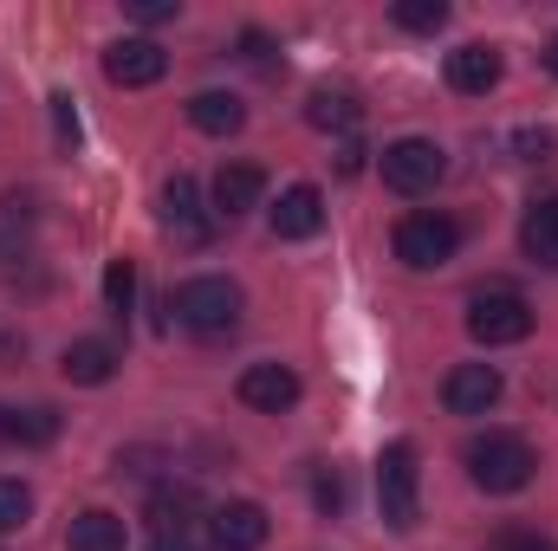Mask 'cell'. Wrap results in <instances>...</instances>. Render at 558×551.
Returning <instances> with one entry per match:
<instances>
[{
    "label": "cell",
    "instance_id": "28",
    "mask_svg": "<svg viewBox=\"0 0 558 551\" xmlns=\"http://www.w3.org/2000/svg\"><path fill=\"white\" fill-rule=\"evenodd\" d=\"M52 118H59V137H78V118H72V98H52Z\"/></svg>",
    "mask_w": 558,
    "mask_h": 551
},
{
    "label": "cell",
    "instance_id": "18",
    "mask_svg": "<svg viewBox=\"0 0 558 551\" xmlns=\"http://www.w3.org/2000/svg\"><path fill=\"white\" fill-rule=\"evenodd\" d=\"M124 546H131V532H124V519H118V513H105V506L78 513V519H72V532H65V551H124Z\"/></svg>",
    "mask_w": 558,
    "mask_h": 551
},
{
    "label": "cell",
    "instance_id": "20",
    "mask_svg": "<svg viewBox=\"0 0 558 551\" xmlns=\"http://www.w3.org/2000/svg\"><path fill=\"white\" fill-rule=\"evenodd\" d=\"M305 118H312L318 131H357V124H364V105H357L351 91H312Z\"/></svg>",
    "mask_w": 558,
    "mask_h": 551
},
{
    "label": "cell",
    "instance_id": "5",
    "mask_svg": "<svg viewBox=\"0 0 558 551\" xmlns=\"http://www.w3.org/2000/svg\"><path fill=\"white\" fill-rule=\"evenodd\" d=\"M377 169H384V188H397V195H428V188L448 175V149L428 143V137H397L377 156Z\"/></svg>",
    "mask_w": 558,
    "mask_h": 551
},
{
    "label": "cell",
    "instance_id": "21",
    "mask_svg": "<svg viewBox=\"0 0 558 551\" xmlns=\"http://www.w3.org/2000/svg\"><path fill=\"white\" fill-rule=\"evenodd\" d=\"M390 20H397L403 33H441V26H448V0H397Z\"/></svg>",
    "mask_w": 558,
    "mask_h": 551
},
{
    "label": "cell",
    "instance_id": "12",
    "mask_svg": "<svg viewBox=\"0 0 558 551\" xmlns=\"http://www.w3.org/2000/svg\"><path fill=\"white\" fill-rule=\"evenodd\" d=\"M241 403L260 415H279L299 403V377L286 370V364H247L241 370Z\"/></svg>",
    "mask_w": 558,
    "mask_h": 551
},
{
    "label": "cell",
    "instance_id": "9",
    "mask_svg": "<svg viewBox=\"0 0 558 551\" xmlns=\"http://www.w3.org/2000/svg\"><path fill=\"white\" fill-rule=\"evenodd\" d=\"M267 221H274L279 241H312V234L325 228V195H318L312 182H292V188L274 201V215H267Z\"/></svg>",
    "mask_w": 558,
    "mask_h": 551
},
{
    "label": "cell",
    "instance_id": "13",
    "mask_svg": "<svg viewBox=\"0 0 558 551\" xmlns=\"http://www.w3.org/2000/svg\"><path fill=\"white\" fill-rule=\"evenodd\" d=\"M500 72H507V65H500V52H494V46H481V39H474V46H461V52H448V85H454V91H468V98H487V91L500 85Z\"/></svg>",
    "mask_w": 558,
    "mask_h": 551
},
{
    "label": "cell",
    "instance_id": "31",
    "mask_svg": "<svg viewBox=\"0 0 558 551\" xmlns=\"http://www.w3.org/2000/svg\"><path fill=\"white\" fill-rule=\"evenodd\" d=\"M0 441H13V415L0 409Z\"/></svg>",
    "mask_w": 558,
    "mask_h": 551
},
{
    "label": "cell",
    "instance_id": "11",
    "mask_svg": "<svg viewBox=\"0 0 558 551\" xmlns=\"http://www.w3.org/2000/svg\"><path fill=\"white\" fill-rule=\"evenodd\" d=\"M267 532H274L267 506H254V500H228V506H215V546L221 551H260L267 546Z\"/></svg>",
    "mask_w": 558,
    "mask_h": 551
},
{
    "label": "cell",
    "instance_id": "25",
    "mask_svg": "<svg viewBox=\"0 0 558 551\" xmlns=\"http://www.w3.org/2000/svg\"><path fill=\"white\" fill-rule=\"evenodd\" d=\"M494 551H558L553 539H539V532H500V546Z\"/></svg>",
    "mask_w": 558,
    "mask_h": 551
},
{
    "label": "cell",
    "instance_id": "6",
    "mask_svg": "<svg viewBox=\"0 0 558 551\" xmlns=\"http://www.w3.org/2000/svg\"><path fill=\"white\" fill-rule=\"evenodd\" d=\"M454 247H461V228H454L448 215H410V221L397 228V260H403V267H416V273L448 267V260H454Z\"/></svg>",
    "mask_w": 558,
    "mask_h": 551
},
{
    "label": "cell",
    "instance_id": "27",
    "mask_svg": "<svg viewBox=\"0 0 558 551\" xmlns=\"http://www.w3.org/2000/svg\"><path fill=\"white\" fill-rule=\"evenodd\" d=\"M131 13L156 26V20H175V0H131Z\"/></svg>",
    "mask_w": 558,
    "mask_h": 551
},
{
    "label": "cell",
    "instance_id": "29",
    "mask_svg": "<svg viewBox=\"0 0 558 551\" xmlns=\"http://www.w3.org/2000/svg\"><path fill=\"white\" fill-rule=\"evenodd\" d=\"M520 149H526V162H539V156L553 149V137H546V131H520Z\"/></svg>",
    "mask_w": 558,
    "mask_h": 551
},
{
    "label": "cell",
    "instance_id": "4",
    "mask_svg": "<svg viewBox=\"0 0 558 551\" xmlns=\"http://www.w3.org/2000/svg\"><path fill=\"white\" fill-rule=\"evenodd\" d=\"M468 338L487 344V351L520 344V338H533V305L520 292H507V285H487V292L468 298Z\"/></svg>",
    "mask_w": 558,
    "mask_h": 551
},
{
    "label": "cell",
    "instance_id": "8",
    "mask_svg": "<svg viewBox=\"0 0 558 551\" xmlns=\"http://www.w3.org/2000/svg\"><path fill=\"white\" fill-rule=\"evenodd\" d=\"M441 403H448V415H487L500 403V370L494 364H454L441 383Z\"/></svg>",
    "mask_w": 558,
    "mask_h": 551
},
{
    "label": "cell",
    "instance_id": "14",
    "mask_svg": "<svg viewBox=\"0 0 558 551\" xmlns=\"http://www.w3.org/2000/svg\"><path fill=\"white\" fill-rule=\"evenodd\" d=\"M260 195H267V175L254 169V162H221V175H215V215H247V208H260Z\"/></svg>",
    "mask_w": 558,
    "mask_h": 551
},
{
    "label": "cell",
    "instance_id": "7",
    "mask_svg": "<svg viewBox=\"0 0 558 551\" xmlns=\"http://www.w3.org/2000/svg\"><path fill=\"white\" fill-rule=\"evenodd\" d=\"M162 72H169V59H162V46H156V39H118V46H105V78H111V85H124V91L156 85Z\"/></svg>",
    "mask_w": 558,
    "mask_h": 551
},
{
    "label": "cell",
    "instance_id": "1",
    "mask_svg": "<svg viewBox=\"0 0 558 551\" xmlns=\"http://www.w3.org/2000/svg\"><path fill=\"white\" fill-rule=\"evenodd\" d=\"M377 506H384V526L390 532H416L422 519V461L410 441H390L377 454Z\"/></svg>",
    "mask_w": 558,
    "mask_h": 551
},
{
    "label": "cell",
    "instance_id": "19",
    "mask_svg": "<svg viewBox=\"0 0 558 551\" xmlns=\"http://www.w3.org/2000/svg\"><path fill=\"white\" fill-rule=\"evenodd\" d=\"M195 487H156L149 493V526L156 532H189V519H195Z\"/></svg>",
    "mask_w": 558,
    "mask_h": 551
},
{
    "label": "cell",
    "instance_id": "23",
    "mask_svg": "<svg viewBox=\"0 0 558 551\" xmlns=\"http://www.w3.org/2000/svg\"><path fill=\"white\" fill-rule=\"evenodd\" d=\"M52 434H59V415L46 409V403H39V409H26V415H13V441L39 448V441H52Z\"/></svg>",
    "mask_w": 558,
    "mask_h": 551
},
{
    "label": "cell",
    "instance_id": "2",
    "mask_svg": "<svg viewBox=\"0 0 558 551\" xmlns=\"http://www.w3.org/2000/svg\"><path fill=\"white\" fill-rule=\"evenodd\" d=\"M169 305H175V325H189V331H202V338H221V331L241 325V285L221 279V273L182 279Z\"/></svg>",
    "mask_w": 558,
    "mask_h": 551
},
{
    "label": "cell",
    "instance_id": "15",
    "mask_svg": "<svg viewBox=\"0 0 558 551\" xmlns=\"http://www.w3.org/2000/svg\"><path fill=\"white\" fill-rule=\"evenodd\" d=\"M59 370H65V383H85V390H98V383H111V377H118V351H111L105 338H78V344H65Z\"/></svg>",
    "mask_w": 558,
    "mask_h": 551
},
{
    "label": "cell",
    "instance_id": "24",
    "mask_svg": "<svg viewBox=\"0 0 558 551\" xmlns=\"http://www.w3.org/2000/svg\"><path fill=\"white\" fill-rule=\"evenodd\" d=\"M26 513H33V493L20 480H0V532H20Z\"/></svg>",
    "mask_w": 558,
    "mask_h": 551
},
{
    "label": "cell",
    "instance_id": "30",
    "mask_svg": "<svg viewBox=\"0 0 558 551\" xmlns=\"http://www.w3.org/2000/svg\"><path fill=\"white\" fill-rule=\"evenodd\" d=\"M143 551H195V546H189V532H156Z\"/></svg>",
    "mask_w": 558,
    "mask_h": 551
},
{
    "label": "cell",
    "instance_id": "16",
    "mask_svg": "<svg viewBox=\"0 0 558 551\" xmlns=\"http://www.w3.org/2000/svg\"><path fill=\"white\" fill-rule=\"evenodd\" d=\"M189 124H195L202 137H234V131L247 124V105H241L234 91H195V98H189Z\"/></svg>",
    "mask_w": 558,
    "mask_h": 551
},
{
    "label": "cell",
    "instance_id": "22",
    "mask_svg": "<svg viewBox=\"0 0 558 551\" xmlns=\"http://www.w3.org/2000/svg\"><path fill=\"white\" fill-rule=\"evenodd\" d=\"M131 298H137V267H131V260H111V267H105V305L124 318Z\"/></svg>",
    "mask_w": 558,
    "mask_h": 551
},
{
    "label": "cell",
    "instance_id": "26",
    "mask_svg": "<svg viewBox=\"0 0 558 551\" xmlns=\"http://www.w3.org/2000/svg\"><path fill=\"white\" fill-rule=\"evenodd\" d=\"M318 506H325V513L344 506V480H338V474H318Z\"/></svg>",
    "mask_w": 558,
    "mask_h": 551
},
{
    "label": "cell",
    "instance_id": "10",
    "mask_svg": "<svg viewBox=\"0 0 558 551\" xmlns=\"http://www.w3.org/2000/svg\"><path fill=\"white\" fill-rule=\"evenodd\" d=\"M162 228H169L182 247H202V241H208V215H202L195 175H169V188H162Z\"/></svg>",
    "mask_w": 558,
    "mask_h": 551
},
{
    "label": "cell",
    "instance_id": "32",
    "mask_svg": "<svg viewBox=\"0 0 558 551\" xmlns=\"http://www.w3.org/2000/svg\"><path fill=\"white\" fill-rule=\"evenodd\" d=\"M546 65H553V72H558V33H553V46H546Z\"/></svg>",
    "mask_w": 558,
    "mask_h": 551
},
{
    "label": "cell",
    "instance_id": "17",
    "mask_svg": "<svg viewBox=\"0 0 558 551\" xmlns=\"http://www.w3.org/2000/svg\"><path fill=\"white\" fill-rule=\"evenodd\" d=\"M520 247H526L533 267H553L558 273V195L526 208V221H520Z\"/></svg>",
    "mask_w": 558,
    "mask_h": 551
},
{
    "label": "cell",
    "instance_id": "3",
    "mask_svg": "<svg viewBox=\"0 0 558 551\" xmlns=\"http://www.w3.org/2000/svg\"><path fill=\"white\" fill-rule=\"evenodd\" d=\"M533 448L520 441V434H474L468 441V480L481 487V493H520L526 480H533Z\"/></svg>",
    "mask_w": 558,
    "mask_h": 551
}]
</instances>
